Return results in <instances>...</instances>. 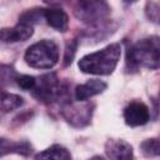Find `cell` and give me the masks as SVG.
<instances>
[{"instance_id": "20", "label": "cell", "mask_w": 160, "mask_h": 160, "mask_svg": "<svg viewBox=\"0 0 160 160\" xmlns=\"http://www.w3.org/2000/svg\"><path fill=\"white\" fill-rule=\"evenodd\" d=\"M75 51H76V41H70L68 45H66V50H65V58H64V64L65 65H69L71 64L72 61V58L75 55Z\"/></svg>"}, {"instance_id": "15", "label": "cell", "mask_w": 160, "mask_h": 160, "mask_svg": "<svg viewBox=\"0 0 160 160\" xmlns=\"http://www.w3.org/2000/svg\"><path fill=\"white\" fill-rule=\"evenodd\" d=\"M16 78L18 75L12 66L6 64H0V88L11 84L14 80H16Z\"/></svg>"}, {"instance_id": "6", "label": "cell", "mask_w": 160, "mask_h": 160, "mask_svg": "<svg viewBox=\"0 0 160 160\" xmlns=\"http://www.w3.org/2000/svg\"><path fill=\"white\" fill-rule=\"evenodd\" d=\"M124 120L129 126H141L150 120L149 108L141 101H131L124 109Z\"/></svg>"}, {"instance_id": "16", "label": "cell", "mask_w": 160, "mask_h": 160, "mask_svg": "<svg viewBox=\"0 0 160 160\" xmlns=\"http://www.w3.org/2000/svg\"><path fill=\"white\" fill-rule=\"evenodd\" d=\"M140 149L145 156H158L160 152V142L156 138L148 139V140L141 142Z\"/></svg>"}, {"instance_id": "3", "label": "cell", "mask_w": 160, "mask_h": 160, "mask_svg": "<svg viewBox=\"0 0 160 160\" xmlns=\"http://www.w3.org/2000/svg\"><path fill=\"white\" fill-rule=\"evenodd\" d=\"M25 61L35 69H51L59 60V48L52 40H41L28 48Z\"/></svg>"}, {"instance_id": "14", "label": "cell", "mask_w": 160, "mask_h": 160, "mask_svg": "<svg viewBox=\"0 0 160 160\" xmlns=\"http://www.w3.org/2000/svg\"><path fill=\"white\" fill-rule=\"evenodd\" d=\"M22 102H24V100L21 96L0 90V111H4V112L12 111V110L20 108L22 105Z\"/></svg>"}, {"instance_id": "10", "label": "cell", "mask_w": 160, "mask_h": 160, "mask_svg": "<svg viewBox=\"0 0 160 160\" xmlns=\"http://www.w3.org/2000/svg\"><path fill=\"white\" fill-rule=\"evenodd\" d=\"M106 86L108 85L101 80H98V79L88 80L85 84L78 85L75 88V99L78 101H86L94 95L102 92L106 89Z\"/></svg>"}, {"instance_id": "2", "label": "cell", "mask_w": 160, "mask_h": 160, "mask_svg": "<svg viewBox=\"0 0 160 160\" xmlns=\"http://www.w3.org/2000/svg\"><path fill=\"white\" fill-rule=\"evenodd\" d=\"M160 62V45L159 38L151 36L142 39L129 48L126 54V64L131 69L146 68L155 70Z\"/></svg>"}, {"instance_id": "11", "label": "cell", "mask_w": 160, "mask_h": 160, "mask_svg": "<svg viewBox=\"0 0 160 160\" xmlns=\"http://www.w3.org/2000/svg\"><path fill=\"white\" fill-rule=\"evenodd\" d=\"M42 16L46 20V22L58 31H65L68 29L69 25V18L66 15V12L61 9H55V8H50V9H44L42 10Z\"/></svg>"}, {"instance_id": "17", "label": "cell", "mask_w": 160, "mask_h": 160, "mask_svg": "<svg viewBox=\"0 0 160 160\" xmlns=\"http://www.w3.org/2000/svg\"><path fill=\"white\" fill-rule=\"evenodd\" d=\"M42 10L44 9H34V10H28L25 12H22L19 18V22L32 26V24L38 22L42 16Z\"/></svg>"}, {"instance_id": "7", "label": "cell", "mask_w": 160, "mask_h": 160, "mask_svg": "<svg viewBox=\"0 0 160 160\" xmlns=\"http://www.w3.org/2000/svg\"><path fill=\"white\" fill-rule=\"evenodd\" d=\"M105 152L109 160H131L132 146L121 139H110L105 144Z\"/></svg>"}, {"instance_id": "19", "label": "cell", "mask_w": 160, "mask_h": 160, "mask_svg": "<svg viewBox=\"0 0 160 160\" xmlns=\"http://www.w3.org/2000/svg\"><path fill=\"white\" fill-rule=\"evenodd\" d=\"M146 16L154 21V22H158L159 21V4L158 2H154V1H150V2H146Z\"/></svg>"}, {"instance_id": "8", "label": "cell", "mask_w": 160, "mask_h": 160, "mask_svg": "<svg viewBox=\"0 0 160 160\" xmlns=\"http://www.w3.org/2000/svg\"><path fill=\"white\" fill-rule=\"evenodd\" d=\"M62 115L72 125L82 126L89 122L91 118V109L89 105H84L80 108L72 104H66L62 108Z\"/></svg>"}, {"instance_id": "9", "label": "cell", "mask_w": 160, "mask_h": 160, "mask_svg": "<svg viewBox=\"0 0 160 160\" xmlns=\"http://www.w3.org/2000/svg\"><path fill=\"white\" fill-rule=\"evenodd\" d=\"M32 32H34L32 26L19 22L12 28H2L0 30V40L4 42L25 41L29 38H31Z\"/></svg>"}, {"instance_id": "12", "label": "cell", "mask_w": 160, "mask_h": 160, "mask_svg": "<svg viewBox=\"0 0 160 160\" xmlns=\"http://www.w3.org/2000/svg\"><path fill=\"white\" fill-rule=\"evenodd\" d=\"M31 152V145L26 141H10L6 139H0V156L8 155V154H21V155H29Z\"/></svg>"}, {"instance_id": "21", "label": "cell", "mask_w": 160, "mask_h": 160, "mask_svg": "<svg viewBox=\"0 0 160 160\" xmlns=\"http://www.w3.org/2000/svg\"><path fill=\"white\" fill-rule=\"evenodd\" d=\"M91 160H104L102 158H100V156H95V158H92Z\"/></svg>"}, {"instance_id": "13", "label": "cell", "mask_w": 160, "mask_h": 160, "mask_svg": "<svg viewBox=\"0 0 160 160\" xmlns=\"http://www.w3.org/2000/svg\"><path fill=\"white\" fill-rule=\"evenodd\" d=\"M35 160H71V155L66 148L52 145L35 156Z\"/></svg>"}, {"instance_id": "1", "label": "cell", "mask_w": 160, "mask_h": 160, "mask_svg": "<svg viewBox=\"0 0 160 160\" xmlns=\"http://www.w3.org/2000/svg\"><path fill=\"white\" fill-rule=\"evenodd\" d=\"M121 56L119 44H110L104 49L88 54L79 60V69L85 74L109 75L111 74Z\"/></svg>"}, {"instance_id": "18", "label": "cell", "mask_w": 160, "mask_h": 160, "mask_svg": "<svg viewBox=\"0 0 160 160\" xmlns=\"http://www.w3.org/2000/svg\"><path fill=\"white\" fill-rule=\"evenodd\" d=\"M15 81L22 90H32L36 84V79L30 75H20L16 78Z\"/></svg>"}, {"instance_id": "4", "label": "cell", "mask_w": 160, "mask_h": 160, "mask_svg": "<svg viewBox=\"0 0 160 160\" xmlns=\"http://www.w3.org/2000/svg\"><path fill=\"white\" fill-rule=\"evenodd\" d=\"M62 88L55 74H45L36 80L35 88L32 89L34 96L45 104H50L61 96Z\"/></svg>"}, {"instance_id": "5", "label": "cell", "mask_w": 160, "mask_h": 160, "mask_svg": "<svg viewBox=\"0 0 160 160\" xmlns=\"http://www.w3.org/2000/svg\"><path fill=\"white\" fill-rule=\"evenodd\" d=\"M110 9L104 1H79L75 5L74 14L78 19L88 24L99 22L108 16Z\"/></svg>"}]
</instances>
